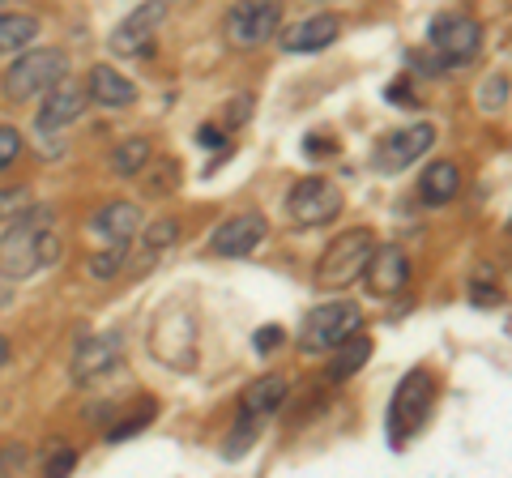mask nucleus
<instances>
[{"instance_id": "1", "label": "nucleus", "mask_w": 512, "mask_h": 478, "mask_svg": "<svg viewBox=\"0 0 512 478\" xmlns=\"http://www.w3.org/2000/svg\"><path fill=\"white\" fill-rule=\"evenodd\" d=\"M56 257H60V239L52 235V222H47L43 210H26V218L13 222L9 235L0 239V274L5 278H30Z\"/></svg>"}, {"instance_id": "2", "label": "nucleus", "mask_w": 512, "mask_h": 478, "mask_svg": "<svg viewBox=\"0 0 512 478\" xmlns=\"http://www.w3.org/2000/svg\"><path fill=\"white\" fill-rule=\"evenodd\" d=\"M372 252H376L372 231H363V227L342 231V235L325 248V257H320L316 282L325 286V291H346L350 282L363 278V269H367V261H372Z\"/></svg>"}, {"instance_id": "3", "label": "nucleus", "mask_w": 512, "mask_h": 478, "mask_svg": "<svg viewBox=\"0 0 512 478\" xmlns=\"http://www.w3.org/2000/svg\"><path fill=\"white\" fill-rule=\"evenodd\" d=\"M363 329V312L355 304H325L303 316L299 325V350L303 355H325V350L342 346L350 333Z\"/></svg>"}, {"instance_id": "4", "label": "nucleus", "mask_w": 512, "mask_h": 478, "mask_svg": "<svg viewBox=\"0 0 512 478\" xmlns=\"http://www.w3.org/2000/svg\"><path fill=\"white\" fill-rule=\"evenodd\" d=\"M431 393H436V389H431V372H427V368L406 372V380L397 385L393 406H389V440H393V444H406V440L427 423Z\"/></svg>"}, {"instance_id": "5", "label": "nucleus", "mask_w": 512, "mask_h": 478, "mask_svg": "<svg viewBox=\"0 0 512 478\" xmlns=\"http://www.w3.org/2000/svg\"><path fill=\"white\" fill-rule=\"evenodd\" d=\"M342 193L338 184L329 180H299L291 193H286V214H291V222H299V227H325V222H333L342 214Z\"/></svg>"}, {"instance_id": "6", "label": "nucleus", "mask_w": 512, "mask_h": 478, "mask_svg": "<svg viewBox=\"0 0 512 478\" xmlns=\"http://www.w3.org/2000/svg\"><path fill=\"white\" fill-rule=\"evenodd\" d=\"M64 77V56L60 52H26V56H18V65L9 69V77H5V94L13 103L18 99H35V94H47L56 82Z\"/></svg>"}, {"instance_id": "7", "label": "nucleus", "mask_w": 512, "mask_h": 478, "mask_svg": "<svg viewBox=\"0 0 512 478\" xmlns=\"http://www.w3.org/2000/svg\"><path fill=\"white\" fill-rule=\"evenodd\" d=\"M282 30V9L274 0H239L227 13V39L235 47H261Z\"/></svg>"}, {"instance_id": "8", "label": "nucleus", "mask_w": 512, "mask_h": 478, "mask_svg": "<svg viewBox=\"0 0 512 478\" xmlns=\"http://www.w3.org/2000/svg\"><path fill=\"white\" fill-rule=\"evenodd\" d=\"M478 43H483V30H478L474 18H461V13H440V18L431 22V47L440 52L444 65H461V60H470L478 52Z\"/></svg>"}, {"instance_id": "9", "label": "nucleus", "mask_w": 512, "mask_h": 478, "mask_svg": "<svg viewBox=\"0 0 512 478\" xmlns=\"http://www.w3.org/2000/svg\"><path fill=\"white\" fill-rule=\"evenodd\" d=\"M167 18V0H146V5H137L128 18L116 26V35H111V47H116L120 56H141L150 52V43L158 35V26Z\"/></svg>"}, {"instance_id": "10", "label": "nucleus", "mask_w": 512, "mask_h": 478, "mask_svg": "<svg viewBox=\"0 0 512 478\" xmlns=\"http://www.w3.org/2000/svg\"><path fill=\"white\" fill-rule=\"evenodd\" d=\"M431 141H436V129H431V124H410V129H397L393 137L380 141V150H376V171H384V175L406 171L414 158H423V154L431 150Z\"/></svg>"}, {"instance_id": "11", "label": "nucleus", "mask_w": 512, "mask_h": 478, "mask_svg": "<svg viewBox=\"0 0 512 478\" xmlns=\"http://www.w3.org/2000/svg\"><path fill=\"white\" fill-rule=\"evenodd\" d=\"M124 359V338L120 333H99V338H86L73 355V380L77 385H90V380H103L120 368Z\"/></svg>"}, {"instance_id": "12", "label": "nucleus", "mask_w": 512, "mask_h": 478, "mask_svg": "<svg viewBox=\"0 0 512 478\" xmlns=\"http://www.w3.org/2000/svg\"><path fill=\"white\" fill-rule=\"evenodd\" d=\"M265 235H269L265 214H235L214 231V252L218 257H248Z\"/></svg>"}, {"instance_id": "13", "label": "nucleus", "mask_w": 512, "mask_h": 478, "mask_svg": "<svg viewBox=\"0 0 512 478\" xmlns=\"http://www.w3.org/2000/svg\"><path fill=\"white\" fill-rule=\"evenodd\" d=\"M82 111H86V90L60 77V82L47 90V99H43V107H39V120H35V124H39V133L52 137V133L64 129V124H73L77 116H82Z\"/></svg>"}, {"instance_id": "14", "label": "nucleus", "mask_w": 512, "mask_h": 478, "mask_svg": "<svg viewBox=\"0 0 512 478\" xmlns=\"http://www.w3.org/2000/svg\"><path fill=\"white\" fill-rule=\"evenodd\" d=\"M363 282H367L372 295H384V299L397 295L410 282V257L402 248H376L372 261H367V269H363Z\"/></svg>"}, {"instance_id": "15", "label": "nucleus", "mask_w": 512, "mask_h": 478, "mask_svg": "<svg viewBox=\"0 0 512 478\" xmlns=\"http://www.w3.org/2000/svg\"><path fill=\"white\" fill-rule=\"evenodd\" d=\"M338 35H342V18H333V13H316V18L286 30L282 47L286 52H320V47H329Z\"/></svg>"}, {"instance_id": "16", "label": "nucleus", "mask_w": 512, "mask_h": 478, "mask_svg": "<svg viewBox=\"0 0 512 478\" xmlns=\"http://www.w3.org/2000/svg\"><path fill=\"white\" fill-rule=\"evenodd\" d=\"M137 227H141V210L133 201H111L90 222V231L99 239H107V244H128V239L137 235Z\"/></svg>"}, {"instance_id": "17", "label": "nucleus", "mask_w": 512, "mask_h": 478, "mask_svg": "<svg viewBox=\"0 0 512 478\" xmlns=\"http://www.w3.org/2000/svg\"><path fill=\"white\" fill-rule=\"evenodd\" d=\"M90 99L99 107H128L137 99V86L128 82V77H120L111 65H94L90 69Z\"/></svg>"}, {"instance_id": "18", "label": "nucleus", "mask_w": 512, "mask_h": 478, "mask_svg": "<svg viewBox=\"0 0 512 478\" xmlns=\"http://www.w3.org/2000/svg\"><path fill=\"white\" fill-rule=\"evenodd\" d=\"M457 188H461V171L457 163H448V158H440V163H431L423 171V184H419V193L427 205H448L457 197Z\"/></svg>"}, {"instance_id": "19", "label": "nucleus", "mask_w": 512, "mask_h": 478, "mask_svg": "<svg viewBox=\"0 0 512 478\" xmlns=\"http://www.w3.org/2000/svg\"><path fill=\"white\" fill-rule=\"evenodd\" d=\"M282 402H286V380L282 376H261L256 385L244 389V397H239V406H244V414H252V419L274 414Z\"/></svg>"}, {"instance_id": "20", "label": "nucleus", "mask_w": 512, "mask_h": 478, "mask_svg": "<svg viewBox=\"0 0 512 478\" xmlns=\"http://www.w3.org/2000/svg\"><path fill=\"white\" fill-rule=\"evenodd\" d=\"M372 359V338H363V329L359 333H350V338L342 346H333V359H329V380H350L363 363Z\"/></svg>"}, {"instance_id": "21", "label": "nucleus", "mask_w": 512, "mask_h": 478, "mask_svg": "<svg viewBox=\"0 0 512 478\" xmlns=\"http://www.w3.org/2000/svg\"><path fill=\"white\" fill-rule=\"evenodd\" d=\"M39 39V22L26 13H0V56H18Z\"/></svg>"}, {"instance_id": "22", "label": "nucleus", "mask_w": 512, "mask_h": 478, "mask_svg": "<svg viewBox=\"0 0 512 478\" xmlns=\"http://www.w3.org/2000/svg\"><path fill=\"white\" fill-rule=\"evenodd\" d=\"M141 167H150V141H141V137H133V141H124V146L111 154V171L116 175H137Z\"/></svg>"}, {"instance_id": "23", "label": "nucleus", "mask_w": 512, "mask_h": 478, "mask_svg": "<svg viewBox=\"0 0 512 478\" xmlns=\"http://www.w3.org/2000/svg\"><path fill=\"white\" fill-rule=\"evenodd\" d=\"M124 248H128V244H111L107 252H99V257H90V274L103 278V282L116 278V269L124 265Z\"/></svg>"}, {"instance_id": "24", "label": "nucleus", "mask_w": 512, "mask_h": 478, "mask_svg": "<svg viewBox=\"0 0 512 478\" xmlns=\"http://www.w3.org/2000/svg\"><path fill=\"white\" fill-rule=\"evenodd\" d=\"M154 167H158V175H150V180H146V193L163 197V193H171V188H175V180H180V167H175V158H163V163H154Z\"/></svg>"}, {"instance_id": "25", "label": "nucleus", "mask_w": 512, "mask_h": 478, "mask_svg": "<svg viewBox=\"0 0 512 478\" xmlns=\"http://www.w3.org/2000/svg\"><path fill=\"white\" fill-rule=\"evenodd\" d=\"M18 154H22V133L13 124H0V171L18 163Z\"/></svg>"}, {"instance_id": "26", "label": "nucleus", "mask_w": 512, "mask_h": 478, "mask_svg": "<svg viewBox=\"0 0 512 478\" xmlns=\"http://www.w3.org/2000/svg\"><path fill=\"white\" fill-rule=\"evenodd\" d=\"M175 231H180V222H175V218L154 222L150 235H146V248H150L154 257H158V252H163V248H171V244H175Z\"/></svg>"}, {"instance_id": "27", "label": "nucleus", "mask_w": 512, "mask_h": 478, "mask_svg": "<svg viewBox=\"0 0 512 478\" xmlns=\"http://www.w3.org/2000/svg\"><path fill=\"white\" fill-rule=\"evenodd\" d=\"M252 436H256V419L252 414H244V419H239V427L231 432V444H227V457H239L252 444Z\"/></svg>"}, {"instance_id": "28", "label": "nucleus", "mask_w": 512, "mask_h": 478, "mask_svg": "<svg viewBox=\"0 0 512 478\" xmlns=\"http://www.w3.org/2000/svg\"><path fill=\"white\" fill-rule=\"evenodd\" d=\"M26 210H30V193H26V188H5V193H0V218L26 214Z\"/></svg>"}, {"instance_id": "29", "label": "nucleus", "mask_w": 512, "mask_h": 478, "mask_svg": "<svg viewBox=\"0 0 512 478\" xmlns=\"http://www.w3.org/2000/svg\"><path fill=\"white\" fill-rule=\"evenodd\" d=\"M504 90H508V86L500 82V77H495V82H487V86H483V107H487V111L500 107V103H504Z\"/></svg>"}, {"instance_id": "30", "label": "nucleus", "mask_w": 512, "mask_h": 478, "mask_svg": "<svg viewBox=\"0 0 512 478\" xmlns=\"http://www.w3.org/2000/svg\"><path fill=\"white\" fill-rule=\"evenodd\" d=\"M278 342H282V329L278 325H269V329L256 333V350H274Z\"/></svg>"}, {"instance_id": "31", "label": "nucleus", "mask_w": 512, "mask_h": 478, "mask_svg": "<svg viewBox=\"0 0 512 478\" xmlns=\"http://www.w3.org/2000/svg\"><path fill=\"white\" fill-rule=\"evenodd\" d=\"M69 466H73V453H60L56 461H47V470H52V474H64Z\"/></svg>"}, {"instance_id": "32", "label": "nucleus", "mask_w": 512, "mask_h": 478, "mask_svg": "<svg viewBox=\"0 0 512 478\" xmlns=\"http://www.w3.org/2000/svg\"><path fill=\"white\" fill-rule=\"evenodd\" d=\"M201 141L205 146H222V133L218 129H201Z\"/></svg>"}, {"instance_id": "33", "label": "nucleus", "mask_w": 512, "mask_h": 478, "mask_svg": "<svg viewBox=\"0 0 512 478\" xmlns=\"http://www.w3.org/2000/svg\"><path fill=\"white\" fill-rule=\"evenodd\" d=\"M5 359H9V342L0 338V368H5Z\"/></svg>"}, {"instance_id": "34", "label": "nucleus", "mask_w": 512, "mask_h": 478, "mask_svg": "<svg viewBox=\"0 0 512 478\" xmlns=\"http://www.w3.org/2000/svg\"><path fill=\"white\" fill-rule=\"evenodd\" d=\"M508 235H512V218H508Z\"/></svg>"}]
</instances>
